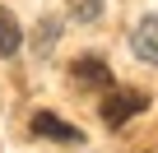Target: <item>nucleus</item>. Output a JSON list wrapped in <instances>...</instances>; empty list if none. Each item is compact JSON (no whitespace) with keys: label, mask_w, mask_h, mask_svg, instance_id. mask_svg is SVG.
Here are the masks:
<instances>
[{"label":"nucleus","mask_w":158,"mask_h":153,"mask_svg":"<svg viewBox=\"0 0 158 153\" xmlns=\"http://www.w3.org/2000/svg\"><path fill=\"white\" fill-rule=\"evenodd\" d=\"M19 46H23V33H19L14 14H10V10H0V56H14Z\"/></svg>","instance_id":"5"},{"label":"nucleus","mask_w":158,"mask_h":153,"mask_svg":"<svg viewBox=\"0 0 158 153\" xmlns=\"http://www.w3.org/2000/svg\"><path fill=\"white\" fill-rule=\"evenodd\" d=\"M130 46L144 65H158V19H144L135 33H130Z\"/></svg>","instance_id":"4"},{"label":"nucleus","mask_w":158,"mask_h":153,"mask_svg":"<svg viewBox=\"0 0 158 153\" xmlns=\"http://www.w3.org/2000/svg\"><path fill=\"white\" fill-rule=\"evenodd\" d=\"M144 107H149V98H144L139 88H112V93H107V102H102V121L116 130V125H126L130 116H139Z\"/></svg>","instance_id":"1"},{"label":"nucleus","mask_w":158,"mask_h":153,"mask_svg":"<svg viewBox=\"0 0 158 153\" xmlns=\"http://www.w3.org/2000/svg\"><path fill=\"white\" fill-rule=\"evenodd\" d=\"M33 135L56 139V144H79V139H84V130H74L70 121H60V116H51V111H37V116H33Z\"/></svg>","instance_id":"2"},{"label":"nucleus","mask_w":158,"mask_h":153,"mask_svg":"<svg viewBox=\"0 0 158 153\" xmlns=\"http://www.w3.org/2000/svg\"><path fill=\"white\" fill-rule=\"evenodd\" d=\"M70 14L84 19V23H93V19L102 14V0H70Z\"/></svg>","instance_id":"6"},{"label":"nucleus","mask_w":158,"mask_h":153,"mask_svg":"<svg viewBox=\"0 0 158 153\" xmlns=\"http://www.w3.org/2000/svg\"><path fill=\"white\" fill-rule=\"evenodd\" d=\"M51 42H56V19H42V33H37V46L47 51Z\"/></svg>","instance_id":"7"},{"label":"nucleus","mask_w":158,"mask_h":153,"mask_svg":"<svg viewBox=\"0 0 158 153\" xmlns=\"http://www.w3.org/2000/svg\"><path fill=\"white\" fill-rule=\"evenodd\" d=\"M70 74H74V84H84V88H112V70L98 56H79Z\"/></svg>","instance_id":"3"}]
</instances>
